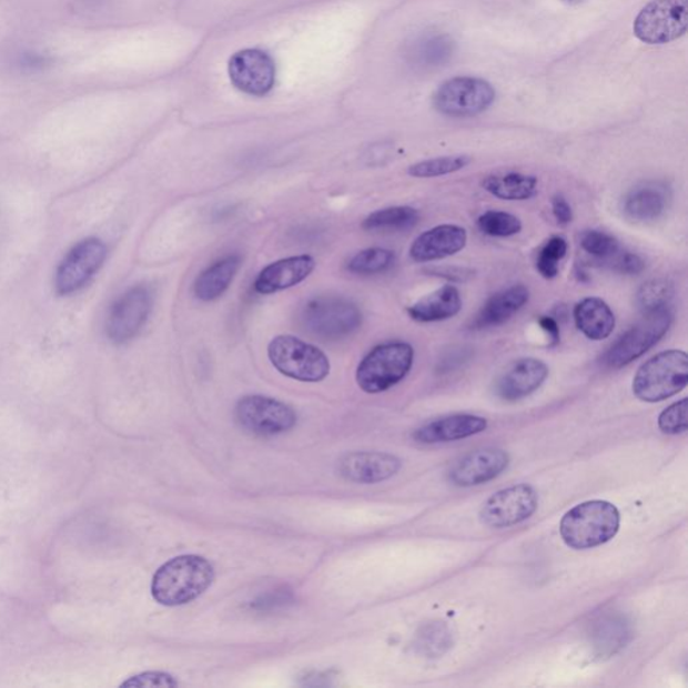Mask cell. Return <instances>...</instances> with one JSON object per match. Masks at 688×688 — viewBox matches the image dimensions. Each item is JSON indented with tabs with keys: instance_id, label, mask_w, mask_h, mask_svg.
Returning a JSON list of instances; mask_svg holds the SVG:
<instances>
[{
	"instance_id": "6da1fadb",
	"label": "cell",
	"mask_w": 688,
	"mask_h": 688,
	"mask_svg": "<svg viewBox=\"0 0 688 688\" xmlns=\"http://www.w3.org/2000/svg\"><path fill=\"white\" fill-rule=\"evenodd\" d=\"M214 577L213 566L206 558L180 556L158 569L151 594L164 607H181L205 594Z\"/></svg>"
},
{
	"instance_id": "7a4b0ae2",
	"label": "cell",
	"mask_w": 688,
	"mask_h": 688,
	"mask_svg": "<svg viewBox=\"0 0 688 688\" xmlns=\"http://www.w3.org/2000/svg\"><path fill=\"white\" fill-rule=\"evenodd\" d=\"M620 522V512L610 502H584L564 515L559 525L560 538L570 549H594L616 537Z\"/></svg>"
},
{
	"instance_id": "3957f363",
	"label": "cell",
	"mask_w": 688,
	"mask_h": 688,
	"mask_svg": "<svg viewBox=\"0 0 688 688\" xmlns=\"http://www.w3.org/2000/svg\"><path fill=\"white\" fill-rule=\"evenodd\" d=\"M688 384V356L684 350H667L643 363L633 391L643 403H660L677 396Z\"/></svg>"
},
{
	"instance_id": "277c9868",
	"label": "cell",
	"mask_w": 688,
	"mask_h": 688,
	"mask_svg": "<svg viewBox=\"0 0 688 688\" xmlns=\"http://www.w3.org/2000/svg\"><path fill=\"white\" fill-rule=\"evenodd\" d=\"M413 362L414 348L409 343L381 344L360 363L356 382L365 393H384L398 385L411 373Z\"/></svg>"
},
{
	"instance_id": "5b68a950",
	"label": "cell",
	"mask_w": 688,
	"mask_h": 688,
	"mask_svg": "<svg viewBox=\"0 0 688 688\" xmlns=\"http://www.w3.org/2000/svg\"><path fill=\"white\" fill-rule=\"evenodd\" d=\"M267 356L280 374L310 384L326 380L331 371L330 360L321 348L292 335L272 340Z\"/></svg>"
},
{
	"instance_id": "8992f818",
	"label": "cell",
	"mask_w": 688,
	"mask_h": 688,
	"mask_svg": "<svg viewBox=\"0 0 688 688\" xmlns=\"http://www.w3.org/2000/svg\"><path fill=\"white\" fill-rule=\"evenodd\" d=\"M301 318L311 334L322 340L337 341L353 335L361 327L362 312L348 299L318 296L304 304Z\"/></svg>"
},
{
	"instance_id": "52a82bcc",
	"label": "cell",
	"mask_w": 688,
	"mask_h": 688,
	"mask_svg": "<svg viewBox=\"0 0 688 688\" xmlns=\"http://www.w3.org/2000/svg\"><path fill=\"white\" fill-rule=\"evenodd\" d=\"M672 324L670 308L652 312L628 330L617 340L603 356V365L609 368H621L649 352L661 337L668 333Z\"/></svg>"
},
{
	"instance_id": "ba28073f",
	"label": "cell",
	"mask_w": 688,
	"mask_h": 688,
	"mask_svg": "<svg viewBox=\"0 0 688 688\" xmlns=\"http://www.w3.org/2000/svg\"><path fill=\"white\" fill-rule=\"evenodd\" d=\"M688 29V0H652L634 22L637 40L665 44L679 40Z\"/></svg>"
},
{
	"instance_id": "9c48e42d",
	"label": "cell",
	"mask_w": 688,
	"mask_h": 688,
	"mask_svg": "<svg viewBox=\"0 0 688 688\" xmlns=\"http://www.w3.org/2000/svg\"><path fill=\"white\" fill-rule=\"evenodd\" d=\"M496 92L489 82L476 78L445 81L433 94L436 111L451 118H473L494 104Z\"/></svg>"
},
{
	"instance_id": "30bf717a",
	"label": "cell",
	"mask_w": 688,
	"mask_h": 688,
	"mask_svg": "<svg viewBox=\"0 0 688 688\" xmlns=\"http://www.w3.org/2000/svg\"><path fill=\"white\" fill-rule=\"evenodd\" d=\"M107 259V246L98 239H87L70 250L55 271L54 285L59 295L78 293L98 275Z\"/></svg>"
},
{
	"instance_id": "8fae6325",
	"label": "cell",
	"mask_w": 688,
	"mask_h": 688,
	"mask_svg": "<svg viewBox=\"0 0 688 688\" xmlns=\"http://www.w3.org/2000/svg\"><path fill=\"white\" fill-rule=\"evenodd\" d=\"M235 418L247 432L257 436H276L289 432L297 423L295 411L275 398L246 396L235 406Z\"/></svg>"
},
{
	"instance_id": "7c38bea8",
	"label": "cell",
	"mask_w": 688,
	"mask_h": 688,
	"mask_svg": "<svg viewBox=\"0 0 688 688\" xmlns=\"http://www.w3.org/2000/svg\"><path fill=\"white\" fill-rule=\"evenodd\" d=\"M229 78L237 91L264 98L276 84V63L261 49H244L229 60Z\"/></svg>"
},
{
	"instance_id": "4fadbf2b",
	"label": "cell",
	"mask_w": 688,
	"mask_h": 688,
	"mask_svg": "<svg viewBox=\"0 0 688 688\" xmlns=\"http://www.w3.org/2000/svg\"><path fill=\"white\" fill-rule=\"evenodd\" d=\"M538 493L528 484L499 490L484 503L480 519L484 525L493 528H507L522 524L537 512Z\"/></svg>"
},
{
	"instance_id": "5bb4252c",
	"label": "cell",
	"mask_w": 688,
	"mask_h": 688,
	"mask_svg": "<svg viewBox=\"0 0 688 688\" xmlns=\"http://www.w3.org/2000/svg\"><path fill=\"white\" fill-rule=\"evenodd\" d=\"M152 310L149 286L136 285L113 303L107 318V335L113 343L130 342L144 327Z\"/></svg>"
},
{
	"instance_id": "9a60e30c",
	"label": "cell",
	"mask_w": 688,
	"mask_h": 688,
	"mask_svg": "<svg viewBox=\"0 0 688 688\" xmlns=\"http://www.w3.org/2000/svg\"><path fill=\"white\" fill-rule=\"evenodd\" d=\"M506 451L487 448L471 452L452 465L449 480L457 487H473L496 479L507 469Z\"/></svg>"
},
{
	"instance_id": "2e32d148",
	"label": "cell",
	"mask_w": 688,
	"mask_h": 688,
	"mask_svg": "<svg viewBox=\"0 0 688 688\" xmlns=\"http://www.w3.org/2000/svg\"><path fill=\"white\" fill-rule=\"evenodd\" d=\"M549 377V367L537 358H522L515 361L496 382L495 393L502 399H524L537 392Z\"/></svg>"
},
{
	"instance_id": "e0dca14e",
	"label": "cell",
	"mask_w": 688,
	"mask_h": 688,
	"mask_svg": "<svg viewBox=\"0 0 688 688\" xmlns=\"http://www.w3.org/2000/svg\"><path fill=\"white\" fill-rule=\"evenodd\" d=\"M340 474L350 482L374 484L391 479L401 469V461L382 452H353L337 462Z\"/></svg>"
},
{
	"instance_id": "ac0fdd59",
	"label": "cell",
	"mask_w": 688,
	"mask_h": 688,
	"mask_svg": "<svg viewBox=\"0 0 688 688\" xmlns=\"http://www.w3.org/2000/svg\"><path fill=\"white\" fill-rule=\"evenodd\" d=\"M468 234L457 225H439L419 234L411 246V257L416 263H431L455 256L467 245Z\"/></svg>"
},
{
	"instance_id": "d6986e66",
	"label": "cell",
	"mask_w": 688,
	"mask_h": 688,
	"mask_svg": "<svg viewBox=\"0 0 688 688\" xmlns=\"http://www.w3.org/2000/svg\"><path fill=\"white\" fill-rule=\"evenodd\" d=\"M316 266L314 257L308 254L276 261L264 267L254 282V290L261 295H271L301 284Z\"/></svg>"
},
{
	"instance_id": "ffe728a7",
	"label": "cell",
	"mask_w": 688,
	"mask_h": 688,
	"mask_svg": "<svg viewBox=\"0 0 688 688\" xmlns=\"http://www.w3.org/2000/svg\"><path fill=\"white\" fill-rule=\"evenodd\" d=\"M486 418L474 414H454L435 419L413 433V438L422 444H439L479 435L487 429Z\"/></svg>"
},
{
	"instance_id": "44dd1931",
	"label": "cell",
	"mask_w": 688,
	"mask_h": 688,
	"mask_svg": "<svg viewBox=\"0 0 688 688\" xmlns=\"http://www.w3.org/2000/svg\"><path fill=\"white\" fill-rule=\"evenodd\" d=\"M530 299V291L525 285L516 284L495 293L483 305L473 322V330H486L502 326L525 307Z\"/></svg>"
},
{
	"instance_id": "7402d4cb",
	"label": "cell",
	"mask_w": 688,
	"mask_h": 688,
	"mask_svg": "<svg viewBox=\"0 0 688 688\" xmlns=\"http://www.w3.org/2000/svg\"><path fill=\"white\" fill-rule=\"evenodd\" d=\"M670 194L659 183H646L636 188L624 200V214L637 222H651L665 215Z\"/></svg>"
},
{
	"instance_id": "603a6c76",
	"label": "cell",
	"mask_w": 688,
	"mask_h": 688,
	"mask_svg": "<svg viewBox=\"0 0 688 688\" xmlns=\"http://www.w3.org/2000/svg\"><path fill=\"white\" fill-rule=\"evenodd\" d=\"M462 307L461 292L455 285L448 284L414 303L407 308V314L418 323H435L455 317Z\"/></svg>"
},
{
	"instance_id": "cb8c5ba5",
	"label": "cell",
	"mask_w": 688,
	"mask_h": 688,
	"mask_svg": "<svg viewBox=\"0 0 688 688\" xmlns=\"http://www.w3.org/2000/svg\"><path fill=\"white\" fill-rule=\"evenodd\" d=\"M576 326L590 341L607 340L614 333V311L600 297H586L575 307Z\"/></svg>"
},
{
	"instance_id": "d4e9b609",
	"label": "cell",
	"mask_w": 688,
	"mask_h": 688,
	"mask_svg": "<svg viewBox=\"0 0 688 688\" xmlns=\"http://www.w3.org/2000/svg\"><path fill=\"white\" fill-rule=\"evenodd\" d=\"M240 266L241 257L237 254L216 261L196 279L194 284L195 296L202 302H213L224 295Z\"/></svg>"
},
{
	"instance_id": "484cf974",
	"label": "cell",
	"mask_w": 688,
	"mask_h": 688,
	"mask_svg": "<svg viewBox=\"0 0 688 688\" xmlns=\"http://www.w3.org/2000/svg\"><path fill=\"white\" fill-rule=\"evenodd\" d=\"M482 186L487 193L503 201H527L537 194L538 180L534 175L509 172L487 176Z\"/></svg>"
},
{
	"instance_id": "4316f807",
	"label": "cell",
	"mask_w": 688,
	"mask_h": 688,
	"mask_svg": "<svg viewBox=\"0 0 688 688\" xmlns=\"http://www.w3.org/2000/svg\"><path fill=\"white\" fill-rule=\"evenodd\" d=\"M419 213L411 206H394L378 210L363 221L366 231H409L418 224Z\"/></svg>"
},
{
	"instance_id": "83f0119b",
	"label": "cell",
	"mask_w": 688,
	"mask_h": 688,
	"mask_svg": "<svg viewBox=\"0 0 688 688\" xmlns=\"http://www.w3.org/2000/svg\"><path fill=\"white\" fill-rule=\"evenodd\" d=\"M674 284L666 279L649 280L641 285L637 292L636 304L643 314H652V312L670 308L674 299Z\"/></svg>"
},
{
	"instance_id": "f1b7e54d",
	"label": "cell",
	"mask_w": 688,
	"mask_h": 688,
	"mask_svg": "<svg viewBox=\"0 0 688 688\" xmlns=\"http://www.w3.org/2000/svg\"><path fill=\"white\" fill-rule=\"evenodd\" d=\"M396 261L394 252L384 247H371L362 251L350 261L348 271L356 275H377V273L391 270Z\"/></svg>"
},
{
	"instance_id": "f546056e",
	"label": "cell",
	"mask_w": 688,
	"mask_h": 688,
	"mask_svg": "<svg viewBox=\"0 0 688 688\" xmlns=\"http://www.w3.org/2000/svg\"><path fill=\"white\" fill-rule=\"evenodd\" d=\"M471 158L465 155L426 159V161L412 164L407 169V174L413 178L428 180V178L455 174V172L467 168Z\"/></svg>"
},
{
	"instance_id": "4dcf8cb0",
	"label": "cell",
	"mask_w": 688,
	"mask_h": 688,
	"mask_svg": "<svg viewBox=\"0 0 688 688\" xmlns=\"http://www.w3.org/2000/svg\"><path fill=\"white\" fill-rule=\"evenodd\" d=\"M579 244L584 252L607 265L621 251L619 241L601 231H585L579 237Z\"/></svg>"
},
{
	"instance_id": "1f68e13d",
	"label": "cell",
	"mask_w": 688,
	"mask_h": 688,
	"mask_svg": "<svg viewBox=\"0 0 688 688\" xmlns=\"http://www.w3.org/2000/svg\"><path fill=\"white\" fill-rule=\"evenodd\" d=\"M477 226L480 232L489 235V237H513V235L520 233L522 222L518 216L506 212H496V210H489L479 216L477 220Z\"/></svg>"
},
{
	"instance_id": "d6a6232c",
	"label": "cell",
	"mask_w": 688,
	"mask_h": 688,
	"mask_svg": "<svg viewBox=\"0 0 688 688\" xmlns=\"http://www.w3.org/2000/svg\"><path fill=\"white\" fill-rule=\"evenodd\" d=\"M568 242L563 237H553L546 242L537 257V270L540 276L553 280L558 276L559 264L568 253Z\"/></svg>"
},
{
	"instance_id": "836d02e7",
	"label": "cell",
	"mask_w": 688,
	"mask_h": 688,
	"mask_svg": "<svg viewBox=\"0 0 688 688\" xmlns=\"http://www.w3.org/2000/svg\"><path fill=\"white\" fill-rule=\"evenodd\" d=\"M688 399L678 401L662 411L659 416V429L666 435H681L688 428Z\"/></svg>"
},
{
	"instance_id": "e575fe53",
	"label": "cell",
	"mask_w": 688,
	"mask_h": 688,
	"mask_svg": "<svg viewBox=\"0 0 688 688\" xmlns=\"http://www.w3.org/2000/svg\"><path fill=\"white\" fill-rule=\"evenodd\" d=\"M180 686V681H178L172 675L159 671H150L136 675L127 681H124L123 687H145V688H170Z\"/></svg>"
},
{
	"instance_id": "d590c367",
	"label": "cell",
	"mask_w": 688,
	"mask_h": 688,
	"mask_svg": "<svg viewBox=\"0 0 688 688\" xmlns=\"http://www.w3.org/2000/svg\"><path fill=\"white\" fill-rule=\"evenodd\" d=\"M423 52L419 57L425 60L426 63H439L444 62L452 54V42L447 40V37H435L424 42Z\"/></svg>"
},
{
	"instance_id": "8d00e7d4",
	"label": "cell",
	"mask_w": 688,
	"mask_h": 688,
	"mask_svg": "<svg viewBox=\"0 0 688 688\" xmlns=\"http://www.w3.org/2000/svg\"><path fill=\"white\" fill-rule=\"evenodd\" d=\"M611 635H627V626L624 621L609 620L604 624L600 633H598V646L605 651H614L616 647H621V640L611 637Z\"/></svg>"
},
{
	"instance_id": "74e56055",
	"label": "cell",
	"mask_w": 688,
	"mask_h": 688,
	"mask_svg": "<svg viewBox=\"0 0 688 688\" xmlns=\"http://www.w3.org/2000/svg\"><path fill=\"white\" fill-rule=\"evenodd\" d=\"M424 646L431 654H443L449 646V633L443 623L432 624L424 634Z\"/></svg>"
},
{
	"instance_id": "f35d334b",
	"label": "cell",
	"mask_w": 688,
	"mask_h": 688,
	"mask_svg": "<svg viewBox=\"0 0 688 688\" xmlns=\"http://www.w3.org/2000/svg\"><path fill=\"white\" fill-rule=\"evenodd\" d=\"M608 265L624 275H639L646 267L645 260L639 254L623 251L616 254Z\"/></svg>"
},
{
	"instance_id": "ab89813d",
	"label": "cell",
	"mask_w": 688,
	"mask_h": 688,
	"mask_svg": "<svg viewBox=\"0 0 688 688\" xmlns=\"http://www.w3.org/2000/svg\"><path fill=\"white\" fill-rule=\"evenodd\" d=\"M552 209L554 219L557 220L559 225H569L573 221V210L569 202L564 199L563 195L554 196L552 201Z\"/></svg>"
},
{
	"instance_id": "60d3db41",
	"label": "cell",
	"mask_w": 688,
	"mask_h": 688,
	"mask_svg": "<svg viewBox=\"0 0 688 688\" xmlns=\"http://www.w3.org/2000/svg\"><path fill=\"white\" fill-rule=\"evenodd\" d=\"M539 326L543 327L545 333L549 335L552 341V346H556L560 340V331L556 318L550 316H543L539 318Z\"/></svg>"
},
{
	"instance_id": "b9f144b4",
	"label": "cell",
	"mask_w": 688,
	"mask_h": 688,
	"mask_svg": "<svg viewBox=\"0 0 688 688\" xmlns=\"http://www.w3.org/2000/svg\"><path fill=\"white\" fill-rule=\"evenodd\" d=\"M563 2L566 4L575 6V4L581 3L583 0H563Z\"/></svg>"
}]
</instances>
